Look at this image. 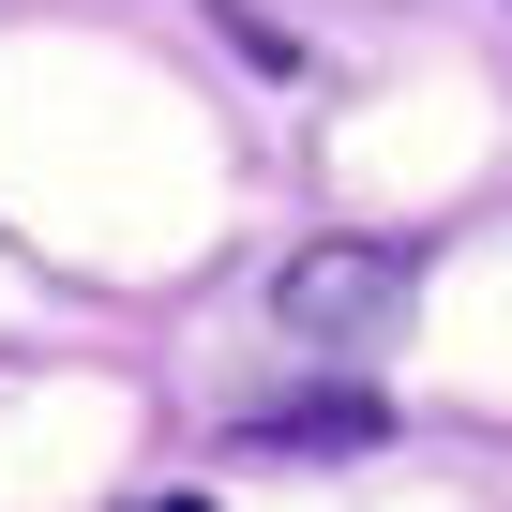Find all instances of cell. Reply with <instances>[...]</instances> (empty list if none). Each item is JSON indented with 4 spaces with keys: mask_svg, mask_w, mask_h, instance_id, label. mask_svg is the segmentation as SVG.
<instances>
[{
    "mask_svg": "<svg viewBox=\"0 0 512 512\" xmlns=\"http://www.w3.org/2000/svg\"><path fill=\"white\" fill-rule=\"evenodd\" d=\"M392 302H407V256L392 241H317L302 272H287V317L302 332H377Z\"/></svg>",
    "mask_w": 512,
    "mask_h": 512,
    "instance_id": "cell-1",
    "label": "cell"
},
{
    "mask_svg": "<svg viewBox=\"0 0 512 512\" xmlns=\"http://www.w3.org/2000/svg\"><path fill=\"white\" fill-rule=\"evenodd\" d=\"M272 437H287V452H362V437H377V407H362V392H332V407H287Z\"/></svg>",
    "mask_w": 512,
    "mask_h": 512,
    "instance_id": "cell-2",
    "label": "cell"
},
{
    "mask_svg": "<svg viewBox=\"0 0 512 512\" xmlns=\"http://www.w3.org/2000/svg\"><path fill=\"white\" fill-rule=\"evenodd\" d=\"M151 512H196V497H151Z\"/></svg>",
    "mask_w": 512,
    "mask_h": 512,
    "instance_id": "cell-3",
    "label": "cell"
}]
</instances>
